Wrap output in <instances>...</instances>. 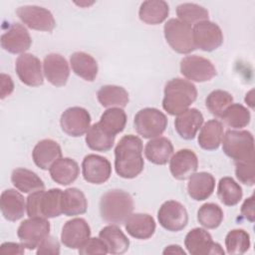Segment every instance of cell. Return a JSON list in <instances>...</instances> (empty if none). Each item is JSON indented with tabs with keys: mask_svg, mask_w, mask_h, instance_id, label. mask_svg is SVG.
<instances>
[{
	"mask_svg": "<svg viewBox=\"0 0 255 255\" xmlns=\"http://www.w3.org/2000/svg\"><path fill=\"white\" fill-rule=\"evenodd\" d=\"M142 141L133 134L123 136L115 148V168L119 176L127 179L136 177L144 166Z\"/></svg>",
	"mask_w": 255,
	"mask_h": 255,
	"instance_id": "1",
	"label": "cell"
},
{
	"mask_svg": "<svg viewBox=\"0 0 255 255\" xmlns=\"http://www.w3.org/2000/svg\"><path fill=\"white\" fill-rule=\"evenodd\" d=\"M162 108L170 116H178L189 109L197 98L196 87L189 81L174 78L164 87Z\"/></svg>",
	"mask_w": 255,
	"mask_h": 255,
	"instance_id": "2",
	"label": "cell"
},
{
	"mask_svg": "<svg viewBox=\"0 0 255 255\" xmlns=\"http://www.w3.org/2000/svg\"><path fill=\"white\" fill-rule=\"evenodd\" d=\"M100 215L111 224H123L133 210V199L122 189H111L105 192L99 203Z\"/></svg>",
	"mask_w": 255,
	"mask_h": 255,
	"instance_id": "3",
	"label": "cell"
},
{
	"mask_svg": "<svg viewBox=\"0 0 255 255\" xmlns=\"http://www.w3.org/2000/svg\"><path fill=\"white\" fill-rule=\"evenodd\" d=\"M62 192L60 188H52L47 191L42 189L30 193L26 199L28 216L46 219L60 216L62 214Z\"/></svg>",
	"mask_w": 255,
	"mask_h": 255,
	"instance_id": "4",
	"label": "cell"
},
{
	"mask_svg": "<svg viewBox=\"0 0 255 255\" xmlns=\"http://www.w3.org/2000/svg\"><path fill=\"white\" fill-rule=\"evenodd\" d=\"M222 149L234 162L254 160V137L248 130H227L222 137Z\"/></svg>",
	"mask_w": 255,
	"mask_h": 255,
	"instance_id": "5",
	"label": "cell"
},
{
	"mask_svg": "<svg viewBox=\"0 0 255 255\" xmlns=\"http://www.w3.org/2000/svg\"><path fill=\"white\" fill-rule=\"evenodd\" d=\"M163 34L167 44L178 54H189L196 49L191 26L178 19L167 20L163 27Z\"/></svg>",
	"mask_w": 255,
	"mask_h": 255,
	"instance_id": "6",
	"label": "cell"
},
{
	"mask_svg": "<svg viewBox=\"0 0 255 255\" xmlns=\"http://www.w3.org/2000/svg\"><path fill=\"white\" fill-rule=\"evenodd\" d=\"M167 127L166 116L155 108H144L138 111L133 119L135 131L143 138L160 136Z\"/></svg>",
	"mask_w": 255,
	"mask_h": 255,
	"instance_id": "7",
	"label": "cell"
},
{
	"mask_svg": "<svg viewBox=\"0 0 255 255\" xmlns=\"http://www.w3.org/2000/svg\"><path fill=\"white\" fill-rule=\"evenodd\" d=\"M49 233L50 222L41 217H29L22 221L17 229V236L20 242L29 250L37 248Z\"/></svg>",
	"mask_w": 255,
	"mask_h": 255,
	"instance_id": "8",
	"label": "cell"
},
{
	"mask_svg": "<svg viewBox=\"0 0 255 255\" xmlns=\"http://www.w3.org/2000/svg\"><path fill=\"white\" fill-rule=\"evenodd\" d=\"M16 14L24 25L30 29L44 32H51L56 26L53 14L46 8L36 5L20 6Z\"/></svg>",
	"mask_w": 255,
	"mask_h": 255,
	"instance_id": "9",
	"label": "cell"
},
{
	"mask_svg": "<svg viewBox=\"0 0 255 255\" xmlns=\"http://www.w3.org/2000/svg\"><path fill=\"white\" fill-rule=\"evenodd\" d=\"M157 219L161 227L167 231L178 232L188 223V213L178 201L167 200L161 204L157 211Z\"/></svg>",
	"mask_w": 255,
	"mask_h": 255,
	"instance_id": "10",
	"label": "cell"
},
{
	"mask_svg": "<svg viewBox=\"0 0 255 255\" xmlns=\"http://www.w3.org/2000/svg\"><path fill=\"white\" fill-rule=\"evenodd\" d=\"M180 73L192 82L203 83L216 76V69L210 60L197 55H190L180 61Z\"/></svg>",
	"mask_w": 255,
	"mask_h": 255,
	"instance_id": "11",
	"label": "cell"
},
{
	"mask_svg": "<svg viewBox=\"0 0 255 255\" xmlns=\"http://www.w3.org/2000/svg\"><path fill=\"white\" fill-rule=\"evenodd\" d=\"M184 246L191 255L224 254L220 244L212 240V236L203 228H193L184 238Z\"/></svg>",
	"mask_w": 255,
	"mask_h": 255,
	"instance_id": "12",
	"label": "cell"
},
{
	"mask_svg": "<svg viewBox=\"0 0 255 255\" xmlns=\"http://www.w3.org/2000/svg\"><path fill=\"white\" fill-rule=\"evenodd\" d=\"M192 34L195 47L205 52H212L223 43L220 27L209 20L196 23L192 28Z\"/></svg>",
	"mask_w": 255,
	"mask_h": 255,
	"instance_id": "13",
	"label": "cell"
},
{
	"mask_svg": "<svg viewBox=\"0 0 255 255\" xmlns=\"http://www.w3.org/2000/svg\"><path fill=\"white\" fill-rule=\"evenodd\" d=\"M62 130L70 136L79 137L87 133L91 125V115L81 107H71L63 112L60 118Z\"/></svg>",
	"mask_w": 255,
	"mask_h": 255,
	"instance_id": "14",
	"label": "cell"
},
{
	"mask_svg": "<svg viewBox=\"0 0 255 255\" xmlns=\"http://www.w3.org/2000/svg\"><path fill=\"white\" fill-rule=\"evenodd\" d=\"M15 70L20 81L29 87H38L44 83L42 64L40 60L30 54H21L15 62Z\"/></svg>",
	"mask_w": 255,
	"mask_h": 255,
	"instance_id": "15",
	"label": "cell"
},
{
	"mask_svg": "<svg viewBox=\"0 0 255 255\" xmlns=\"http://www.w3.org/2000/svg\"><path fill=\"white\" fill-rule=\"evenodd\" d=\"M84 179L92 184H102L112 175V165L108 158L98 154H88L82 162Z\"/></svg>",
	"mask_w": 255,
	"mask_h": 255,
	"instance_id": "16",
	"label": "cell"
},
{
	"mask_svg": "<svg viewBox=\"0 0 255 255\" xmlns=\"http://www.w3.org/2000/svg\"><path fill=\"white\" fill-rule=\"evenodd\" d=\"M91 236V228L84 218L68 220L61 232L62 243L70 249H79Z\"/></svg>",
	"mask_w": 255,
	"mask_h": 255,
	"instance_id": "17",
	"label": "cell"
},
{
	"mask_svg": "<svg viewBox=\"0 0 255 255\" xmlns=\"http://www.w3.org/2000/svg\"><path fill=\"white\" fill-rule=\"evenodd\" d=\"M32 44L28 30L19 23L12 24L1 36V47L11 54H24Z\"/></svg>",
	"mask_w": 255,
	"mask_h": 255,
	"instance_id": "18",
	"label": "cell"
},
{
	"mask_svg": "<svg viewBox=\"0 0 255 255\" xmlns=\"http://www.w3.org/2000/svg\"><path fill=\"white\" fill-rule=\"evenodd\" d=\"M198 167L197 155L188 148L177 150L169 159V170L177 180L189 178Z\"/></svg>",
	"mask_w": 255,
	"mask_h": 255,
	"instance_id": "19",
	"label": "cell"
},
{
	"mask_svg": "<svg viewBox=\"0 0 255 255\" xmlns=\"http://www.w3.org/2000/svg\"><path fill=\"white\" fill-rule=\"evenodd\" d=\"M44 75L48 82L55 87H63L70 76V67L67 60L60 54L51 53L44 58Z\"/></svg>",
	"mask_w": 255,
	"mask_h": 255,
	"instance_id": "20",
	"label": "cell"
},
{
	"mask_svg": "<svg viewBox=\"0 0 255 255\" xmlns=\"http://www.w3.org/2000/svg\"><path fill=\"white\" fill-rule=\"evenodd\" d=\"M61 157V146L57 141L50 138H45L38 141L32 151L34 163L43 170L50 169L53 163Z\"/></svg>",
	"mask_w": 255,
	"mask_h": 255,
	"instance_id": "21",
	"label": "cell"
},
{
	"mask_svg": "<svg viewBox=\"0 0 255 255\" xmlns=\"http://www.w3.org/2000/svg\"><path fill=\"white\" fill-rule=\"evenodd\" d=\"M0 208L3 217L8 221L21 219L27 211L25 198L15 189H6L1 193Z\"/></svg>",
	"mask_w": 255,
	"mask_h": 255,
	"instance_id": "22",
	"label": "cell"
},
{
	"mask_svg": "<svg viewBox=\"0 0 255 255\" xmlns=\"http://www.w3.org/2000/svg\"><path fill=\"white\" fill-rule=\"evenodd\" d=\"M203 116L197 109L191 108L176 116L174 127L176 132L183 139H193L203 124Z\"/></svg>",
	"mask_w": 255,
	"mask_h": 255,
	"instance_id": "23",
	"label": "cell"
},
{
	"mask_svg": "<svg viewBox=\"0 0 255 255\" xmlns=\"http://www.w3.org/2000/svg\"><path fill=\"white\" fill-rule=\"evenodd\" d=\"M155 221L147 213H131L125 221L127 232L135 239L145 240L150 238L155 231Z\"/></svg>",
	"mask_w": 255,
	"mask_h": 255,
	"instance_id": "24",
	"label": "cell"
},
{
	"mask_svg": "<svg viewBox=\"0 0 255 255\" xmlns=\"http://www.w3.org/2000/svg\"><path fill=\"white\" fill-rule=\"evenodd\" d=\"M188 179L187 192L193 200H205L213 193L215 178L211 173L205 171L195 172Z\"/></svg>",
	"mask_w": 255,
	"mask_h": 255,
	"instance_id": "25",
	"label": "cell"
},
{
	"mask_svg": "<svg viewBox=\"0 0 255 255\" xmlns=\"http://www.w3.org/2000/svg\"><path fill=\"white\" fill-rule=\"evenodd\" d=\"M173 153L171 141L164 136L151 138L144 146V155L148 161L157 165L167 163Z\"/></svg>",
	"mask_w": 255,
	"mask_h": 255,
	"instance_id": "26",
	"label": "cell"
},
{
	"mask_svg": "<svg viewBox=\"0 0 255 255\" xmlns=\"http://www.w3.org/2000/svg\"><path fill=\"white\" fill-rule=\"evenodd\" d=\"M51 178L58 184L69 185L79 176L80 167L76 160L70 157H61L49 169Z\"/></svg>",
	"mask_w": 255,
	"mask_h": 255,
	"instance_id": "27",
	"label": "cell"
},
{
	"mask_svg": "<svg viewBox=\"0 0 255 255\" xmlns=\"http://www.w3.org/2000/svg\"><path fill=\"white\" fill-rule=\"evenodd\" d=\"M73 72L88 82H93L98 76V63L96 59L85 52H75L70 57Z\"/></svg>",
	"mask_w": 255,
	"mask_h": 255,
	"instance_id": "28",
	"label": "cell"
},
{
	"mask_svg": "<svg viewBox=\"0 0 255 255\" xmlns=\"http://www.w3.org/2000/svg\"><path fill=\"white\" fill-rule=\"evenodd\" d=\"M62 213L66 216H77L86 213L88 200L82 190L76 187L67 188L62 192Z\"/></svg>",
	"mask_w": 255,
	"mask_h": 255,
	"instance_id": "29",
	"label": "cell"
},
{
	"mask_svg": "<svg viewBox=\"0 0 255 255\" xmlns=\"http://www.w3.org/2000/svg\"><path fill=\"white\" fill-rule=\"evenodd\" d=\"M99 237L105 242L108 253L111 254H124L128 250L129 240L125 233L115 224L105 226L101 229Z\"/></svg>",
	"mask_w": 255,
	"mask_h": 255,
	"instance_id": "30",
	"label": "cell"
},
{
	"mask_svg": "<svg viewBox=\"0 0 255 255\" xmlns=\"http://www.w3.org/2000/svg\"><path fill=\"white\" fill-rule=\"evenodd\" d=\"M169 6L163 0H147L140 4L138 17L147 25L162 23L168 16Z\"/></svg>",
	"mask_w": 255,
	"mask_h": 255,
	"instance_id": "31",
	"label": "cell"
},
{
	"mask_svg": "<svg viewBox=\"0 0 255 255\" xmlns=\"http://www.w3.org/2000/svg\"><path fill=\"white\" fill-rule=\"evenodd\" d=\"M198 134V144L202 149L215 150L219 147L223 137V125L218 120L207 121L200 128Z\"/></svg>",
	"mask_w": 255,
	"mask_h": 255,
	"instance_id": "32",
	"label": "cell"
},
{
	"mask_svg": "<svg viewBox=\"0 0 255 255\" xmlns=\"http://www.w3.org/2000/svg\"><path fill=\"white\" fill-rule=\"evenodd\" d=\"M11 181L19 191L23 193H32L45 188L44 181L34 171L18 167L12 171Z\"/></svg>",
	"mask_w": 255,
	"mask_h": 255,
	"instance_id": "33",
	"label": "cell"
},
{
	"mask_svg": "<svg viewBox=\"0 0 255 255\" xmlns=\"http://www.w3.org/2000/svg\"><path fill=\"white\" fill-rule=\"evenodd\" d=\"M115 137L116 135L104 128L100 123H96L88 129L85 140L92 150L106 152L114 146Z\"/></svg>",
	"mask_w": 255,
	"mask_h": 255,
	"instance_id": "34",
	"label": "cell"
},
{
	"mask_svg": "<svg viewBox=\"0 0 255 255\" xmlns=\"http://www.w3.org/2000/svg\"><path fill=\"white\" fill-rule=\"evenodd\" d=\"M99 103L105 108H125L129 99L128 91L120 86L106 85L97 93Z\"/></svg>",
	"mask_w": 255,
	"mask_h": 255,
	"instance_id": "35",
	"label": "cell"
},
{
	"mask_svg": "<svg viewBox=\"0 0 255 255\" xmlns=\"http://www.w3.org/2000/svg\"><path fill=\"white\" fill-rule=\"evenodd\" d=\"M217 196L224 205L234 206L242 199L243 191L241 186L232 177L225 176L218 182Z\"/></svg>",
	"mask_w": 255,
	"mask_h": 255,
	"instance_id": "36",
	"label": "cell"
},
{
	"mask_svg": "<svg viewBox=\"0 0 255 255\" xmlns=\"http://www.w3.org/2000/svg\"><path fill=\"white\" fill-rule=\"evenodd\" d=\"M99 123L109 132L116 135L125 129L127 115L122 108H110L101 116Z\"/></svg>",
	"mask_w": 255,
	"mask_h": 255,
	"instance_id": "37",
	"label": "cell"
},
{
	"mask_svg": "<svg viewBox=\"0 0 255 255\" xmlns=\"http://www.w3.org/2000/svg\"><path fill=\"white\" fill-rule=\"evenodd\" d=\"M178 20L190 25L208 20L209 13L206 8L195 3H182L176 7Z\"/></svg>",
	"mask_w": 255,
	"mask_h": 255,
	"instance_id": "38",
	"label": "cell"
},
{
	"mask_svg": "<svg viewBox=\"0 0 255 255\" xmlns=\"http://www.w3.org/2000/svg\"><path fill=\"white\" fill-rule=\"evenodd\" d=\"M221 119L230 128H242L249 125L250 112L241 104H231L223 113Z\"/></svg>",
	"mask_w": 255,
	"mask_h": 255,
	"instance_id": "39",
	"label": "cell"
},
{
	"mask_svg": "<svg viewBox=\"0 0 255 255\" xmlns=\"http://www.w3.org/2000/svg\"><path fill=\"white\" fill-rule=\"evenodd\" d=\"M224 214L221 207L215 203H204L197 211V221L206 229L217 228L222 220Z\"/></svg>",
	"mask_w": 255,
	"mask_h": 255,
	"instance_id": "40",
	"label": "cell"
},
{
	"mask_svg": "<svg viewBox=\"0 0 255 255\" xmlns=\"http://www.w3.org/2000/svg\"><path fill=\"white\" fill-rule=\"evenodd\" d=\"M225 247L228 254H243L250 247V236L243 229H232L225 237Z\"/></svg>",
	"mask_w": 255,
	"mask_h": 255,
	"instance_id": "41",
	"label": "cell"
},
{
	"mask_svg": "<svg viewBox=\"0 0 255 255\" xmlns=\"http://www.w3.org/2000/svg\"><path fill=\"white\" fill-rule=\"evenodd\" d=\"M233 97L226 91L215 90L211 92L206 100L205 106L207 110L216 118H221L224 111L232 104Z\"/></svg>",
	"mask_w": 255,
	"mask_h": 255,
	"instance_id": "42",
	"label": "cell"
},
{
	"mask_svg": "<svg viewBox=\"0 0 255 255\" xmlns=\"http://www.w3.org/2000/svg\"><path fill=\"white\" fill-rule=\"evenodd\" d=\"M235 175L237 179L248 186L255 183V164L254 160L242 161L235 163Z\"/></svg>",
	"mask_w": 255,
	"mask_h": 255,
	"instance_id": "43",
	"label": "cell"
},
{
	"mask_svg": "<svg viewBox=\"0 0 255 255\" xmlns=\"http://www.w3.org/2000/svg\"><path fill=\"white\" fill-rule=\"evenodd\" d=\"M79 254L88 255V254H107L108 248L105 242L99 237H90L79 249Z\"/></svg>",
	"mask_w": 255,
	"mask_h": 255,
	"instance_id": "44",
	"label": "cell"
},
{
	"mask_svg": "<svg viewBox=\"0 0 255 255\" xmlns=\"http://www.w3.org/2000/svg\"><path fill=\"white\" fill-rule=\"evenodd\" d=\"M37 254H60V243L54 236L50 234L42 240L37 247Z\"/></svg>",
	"mask_w": 255,
	"mask_h": 255,
	"instance_id": "45",
	"label": "cell"
},
{
	"mask_svg": "<svg viewBox=\"0 0 255 255\" xmlns=\"http://www.w3.org/2000/svg\"><path fill=\"white\" fill-rule=\"evenodd\" d=\"M242 217L247 219L250 222H254L255 214H254V195L246 198L240 209Z\"/></svg>",
	"mask_w": 255,
	"mask_h": 255,
	"instance_id": "46",
	"label": "cell"
},
{
	"mask_svg": "<svg viewBox=\"0 0 255 255\" xmlns=\"http://www.w3.org/2000/svg\"><path fill=\"white\" fill-rule=\"evenodd\" d=\"M14 91V84L12 78L9 75L1 74V99H5L6 97L10 96L11 93Z\"/></svg>",
	"mask_w": 255,
	"mask_h": 255,
	"instance_id": "47",
	"label": "cell"
},
{
	"mask_svg": "<svg viewBox=\"0 0 255 255\" xmlns=\"http://www.w3.org/2000/svg\"><path fill=\"white\" fill-rule=\"evenodd\" d=\"M24 248L22 243L15 242H5L0 246L2 254H23L25 252Z\"/></svg>",
	"mask_w": 255,
	"mask_h": 255,
	"instance_id": "48",
	"label": "cell"
},
{
	"mask_svg": "<svg viewBox=\"0 0 255 255\" xmlns=\"http://www.w3.org/2000/svg\"><path fill=\"white\" fill-rule=\"evenodd\" d=\"M164 255L166 254H181V255H185L186 252L179 246V245H168L164 248L163 252Z\"/></svg>",
	"mask_w": 255,
	"mask_h": 255,
	"instance_id": "49",
	"label": "cell"
},
{
	"mask_svg": "<svg viewBox=\"0 0 255 255\" xmlns=\"http://www.w3.org/2000/svg\"><path fill=\"white\" fill-rule=\"evenodd\" d=\"M253 94H254V90H251L246 94V97H245V103L251 109H254V96H253Z\"/></svg>",
	"mask_w": 255,
	"mask_h": 255,
	"instance_id": "50",
	"label": "cell"
}]
</instances>
